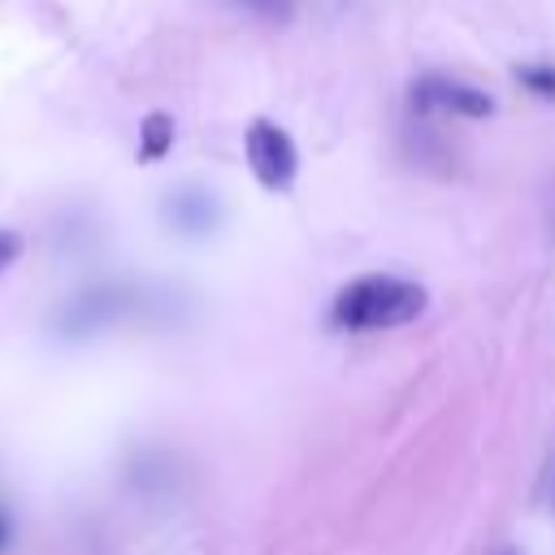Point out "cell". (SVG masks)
I'll list each match as a JSON object with an SVG mask.
<instances>
[{"mask_svg":"<svg viewBox=\"0 0 555 555\" xmlns=\"http://www.w3.org/2000/svg\"><path fill=\"white\" fill-rule=\"evenodd\" d=\"M429 308V291L412 278L399 273H360L347 282L334 304H330V325L334 330H399L412 325Z\"/></svg>","mask_w":555,"mask_h":555,"instance_id":"6da1fadb","label":"cell"},{"mask_svg":"<svg viewBox=\"0 0 555 555\" xmlns=\"http://www.w3.org/2000/svg\"><path fill=\"white\" fill-rule=\"evenodd\" d=\"M243 152H247V169L256 173V182L264 191H291L295 186L299 152H295V139L278 121L256 117L243 134Z\"/></svg>","mask_w":555,"mask_h":555,"instance_id":"7a4b0ae2","label":"cell"},{"mask_svg":"<svg viewBox=\"0 0 555 555\" xmlns=\"http://www.w3.org/2000/svg\"><path fill=\"white\" fill-rule=\"evenodd\" d=\"M408 104L416 117H429V113H455V117H490L494 113V100L460 78H447V74H421L412 87H408Z\"/></svg>","mask_w":555,"mask_h":555,"instance_id":"3957f363","label":"cell"},{"mask_svg":"<svg viewBox=\"0 0 555 555\" xmlns=\"http://www.w3.org/2000/svg\"><path fill=\"white\" fill-rule=\"evenodd\" d=\"M165 221L182 238H208L221 225L217 195H208L204 186H178L173 195H165Z\"/></svg>","mask_w":555,"mask_h":555,"instance_id":"277c9868","label":"cell"},{"mask_svg":"<svg viewBox=\"0 0 555 555\" xmlns=\"http://www.w3.org/2000/svg\"><path fill=\"white\" fill-rule=\"evenodd\" d=\"M121 304H126V291H117V286H95V291H87V295H78L74 299V308H69V325H87V330H95L100 321H108V317H117L121 312Z\"/></svg>","mask_w":555,"mask_h":555,"instance_id":"5b68a950","label":"cell"},{"mask_svg":"<svg viewBox=\"0 0 555 555\" xmlns=\"http://www.w3.org/2000/svg\"><path fill=\"white\" fill-rule=\"evenodd\" d=\"M173 147V117L169 113H147L139 121V165H156L160 156H169Z\"/></svg>","mask_w":555,"mask_h":555,"instance_id":"8992f818","label":"cell"},{"mask_svg":"<svg viewBox=\"0 0 555 555\" xmlns=\"http://www.w3.org/2000/svg\"><path fill=\"white\" fill-rule=\"evenodd\" d=\"M512 74H516V82H520L525 91H533L538 100H555V65H546V61H525V65H516Z\"/></svg>","mask_w":555,"mask_h":555,"instance_id":"52a82bcc","label":"cell"},{"mask_svg":"<svg viewBox=\"0 0 555 555\" xmlns=\"http://www.w3.org/2000/svg\"><path fill=\"white\" fill-rule=\"evenodd\" d=\"M230 4L260 22H291V13H295V0H230Z\"/></svg>","mask_w":555,"mask_h":555,"instance_id":"ba28073f","label":"cell"},{"mask_svg":"<svg viewBox=\"0 0 555 555\" xmlns=\"http://www.w3.org/2000/svg\"><path fill=\"white\" fill-rule=\"evenodd\" d=\"M22 256V234L17 230H0V273Z\"/></svg>","mask_w":555,"mask_h":555,"instance_id":"9c48e42d","label":"cell"},{"mask_svg":"<svg viewBox=\"0 0 555 555\" xmlns=\"http://www.w3.org/2000/svg\"><path fill=\"white\" fill-rule=\"evenodd\" d=\"M4 538H9V529H4V516H0V546H4Z\"/></svg>","mask_w":555,"mask_h":555,"instance_id":"30bf717a","label":"cell"}]
</instances>
